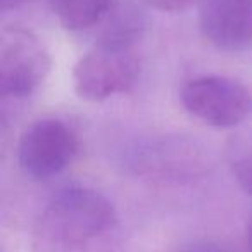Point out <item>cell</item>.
Masks as SVG:
<instances>
[{"mask_svg": "<svg viewBox=\"0 0 252 252\" xmlns=\"http://www.w3.org/2000/svg\"><path fill=\"white\" fill-rule=\"evenodd\" d=\"M199 26L204 38L224 52L252 47V0H202Z\"/></svg>", "mask_w": 252, "mask_h": 252, "instance_id": "cell-7", "label": "cell"}, {"mask_svg": "<svg viewBox=\"0 0 252 252\" xmlns=\"http://www.w3.org/2000/svg\"><path fill=\"white\" fill-rule=\"evenodd\" d=\"M230 168L245 193L252 195V137H240L230 147Z\"/></svg>", "mask_w": 252, "mask_h": 252, "instance_id": "cell-9", "label": "cell"}, {"mask_svg": "<svg viewBox=\"0 0 252 252\" xmlns=\"http://www.w3.org/2000/svg\"><path fill=\"white\" fill-rule=\"evenodd\" d=\"M52 67L49 50L38 36L25 28H5L0 33V97L28 98L42 87Z\"/></svg>", "mask_w": 252, "mask_h": 252, "instance_id": "cell-3", "label": "cell"}, {"mask_svg": "<svg viewBox=\"0 0 252 252\" xmlns=\"http://www.w3.org/2000/svg\"><path fill=\"white\" fill-rule=\"evenodd\" d=\"M176 252H231V251L213 240H193L183 244Z\"/></svg>", "mask_w": 252, "mask_h": 252, "instance_id": "cell-11", "label": "cell"}, {"mask_svg": "<svg viewBox=\"0 0 252 252\" xmlns=\"http://www.w3.org/2000/svg\"><path fill=\"white\" fill-rule=\"evenodd\" d=\"M126 161L137 175L154 180H178L199 171L202 154L192 142L182 138H158L135 145Z\"/></svg>", "mask_w": 252, "mask_h": 252, "instance_id": "cell-6", "label": "cell"}, {"mask_svg": "<svg viewBox=\"0 0 252 252\" xmlns=\"http://www.w3.org/2000/svg\"><path fill=\"white\" fill-rule=\"evenodd\" d=\"M114 0H50L54 16L69 32L95 26L112 11Z\"/></svg>", "mask_w": 252, "mask_h": 252, "instance_id": "cell-8", "label": "cell"}, {"mask_svg": "<svg viewBox=\"0 0 252 252\" xmlns=\"http://www.w3.org/2000/svg\"><path fill=\"white\" fill-rule=\"evenodd\" d=\"M28 2H30V0H0V12L16 11V9L26 5Z\"/></svg>", "mask_w": 252, "mask_h": 252, "instance_id": "cell-12", "label": "cell"}, {"mask_svg": "<svg viewBox=\"0 0 252 252\" xmlns=\"http://www.w3.org/2000/svg\"><path fill=\"white\" fill-rule=\"evenodd\" d=\"M145 4L152 9H158L162 12H183L189 11L195 4H202V0H144Z\"/></svg>", "mask_w": 252, "mask_h": 252, "instance_id": "cell-10", "label": "cell"}, {"mask_svg": "<svg viewBox=\"0 0 252 252\" xmlns=\"http://www.w3.org/2000/svg\"><path fill=\"white\" fill-rule=\"evenodd\" d=\"M76 152L78 137L63 119H36L19 135V168L33 180H49L61 175L73 162Z\"/></svg>", "mask_w": 252, "mask_h": 252, "instance_id": "cell-5", "label": "cell"}, {"mask_svg": "<svg viewBox=\"0 0 252 252\" xmlns=\"http://www.w3.org/2000/svg\"><path fill=\"white\" fill-rule=\"evenodd\" d=\"M249 242H251V247H252V220L249 223Z\"/></svg>", "mask_w": 252, "mask_h": 252, "instance_id": "cell-13", "label": "cell"}, {"mask_svg": "<svg viewBox=\"0 0 252 252\" xmlns=\"http://www.w3.org/2000/svg\"><path fill=\"white\" fill-rule=\"evenodd\" d=\"M187 112L204 125L226 130L252 116V94L244 83L228 76L206 74L187 81L180 92Z\"/></svg>", "mask_w": 252, "mask_h": 252, "instance_id": "cell-4", "label": "cell"}, {"mask_svg": "<svg viewBox=\"0 0 252 252\" xmlns=\"http://www.w3.org/2000/svg\"><path fill=\"white\" fill-rule=\"evenodd\" d=\"M137 40L104 33L74 64L73 85L78 97L87 102H104L114 95L128 94L140 76Z\"/></svg>", "mask_w": 252, "mask_h": 252, "instance_id": "cell-2", "label": "cell"}, {"mask_svg": "<svg viewBox=\"0 0 252 252\" xmlns=\"http://www.w3.org/2000/svg\"><path fill=\"white\" fill-rule=\"evenodd\" d=\"M33 252H125L112 202L100 192L69 187L57 192L33 228Z\"/></svg>", "mask_w": 252, "mask_h": 252, "instance_id": "cell-1", "label": "cell"}]
</instances>
